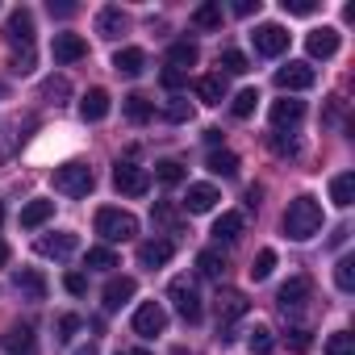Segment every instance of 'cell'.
<instances>
[{
    "label": "cell",
    "mask_w": 355,
    "mask_h": 355,
    "mask_svg": "<svg viewBox=\"0 0 355 355\" xmlns=\"http://www.w3.org/2000/svg\"><path fill=\"white\" fill-rule=\"evenodd\" d=\"M318 230H322V205H318V197H297V201H288V209H284V234L297 239V243H305V239H313Z\"/></svg>",
    "instance_id": "6da1fadb"
},
{
    "label": "cell",
    "mask_w": 355,
    "mask_h": 355,
    "mask_svg": "<svg viewBox=\"0 0 355 355\" xmlns=\"http://www.w3.org/2000/svg\"><path fill=\"white\" fill-rule=\"evenodd\" d=\"M96 234L105 239V243H125V239H134L138 234V218L134 214H125V209H96Z\"/></svg>",
    "instance_id": "7a4b0ae2"
},
{
    "label": "cell",
    "mask_w": 355,
    "mask_h": 355,
    "mask_svg": "<svg viewBox=\"0 0 355 355\" xmlns=\"http://www.w3.org/2000/svg\"><path fill=\"white\" fill-rule=\"evenodd\" d=\"M167 301L175 305V313H180L184 322H201V313H205L201 293H197V284H193L189 276H175V280L167 284Z\"/></svg>",
    "instance_id": "3957f363"
},
{
    "label": "cell",
    "mask_w": 355,
    "mask_h": 355,
    "mask_svg": "<svg viewBox=\"0 0 355 355\" xmlns=\"http://www.w3.org/2000/svg\"><path fill=\"white\" fill-rule=\"evenodd\" d=\"M92 184H96V175H92L88 163H63V167H55V189L67 193V197H88Z\"/></svg>",
    "instance_id": "277c9868"
},
{
    "label": "cell",
    "mask_w": 355,
    "mask_h": 355,
    "mask_svg": "<svg viewBox=\"0 0 355 355\" xmlns=\"http://www.w3.org/2000/svg\"><path fill=\"white\" fill-rule=\"evenodd\" d=\"M113 189L121 197H146L150 193V171L138 163H117L113 167Z\"/></svg>",
    "instance_id": "5b68a950"
},
{
    "label": "cell",
    "mask_w": 355,
    "mask_h": 355,
    "mask_svg": "<svg viewBox=\"0 0 355 355\" xmlns=\"http://www.w3.org/2000/svg\"><path fill=\"white\" fill-rule=\"evenodd\" d=\"M251 42H255V51H259L263 59H276V55H284V51H288V30H284V26H276V21H263V26L251 34Z\"/></svg>",
    "instance_id": "8992f818"
},
{
    "label": "cell",
    "mask_w": 355,
    "mask_h": 355,
    "mask_svg": "<svg viewBox=\"0 0 355 355\" xmlns=\"http://www.w3.org/2000/svg\"><path fill=\"white\" fill-rule=\"evenodd\" d=\"M5 38H9L13 51L34 46V13H30V9H13V13H9V26H5Z\"/></svg>",
    "instance_id": "52a82bcc"
},
{
    "label": "cell",
    "mask_w": 355,
    "mask_h": 355,
    "mask_svg": "<svg viewBox=\"0 0 355 355\" xmlns=\"http://www.w3.org/2000/svg\"><path fill=\"white\" fill-rule=\"evenodd\" d=\"M313 84H318V71L309 63H284L276 71V88H284V92H305Z\"/></svg>",
    "instance_id": "ba28073f"
},
{
    "label": "cell",
    "mask_w": 355,
    "mask_h": 355,
    "mask_svg": "<svg viewBox=\"0 0 355 355\" xmlns=\"http://www.w3.org/2000/svg\"><path fill=\"white\" fill-rule=\"evenodd\" d=\"M309 293H313V280H309V276H293V280H284V284H280L276 301H280V309H284V313H297V309H305Z\"/></svg>",
    "instance_id": "9c48e42d"
},
{
    "label": "cell",
    "mask_w": 355,
    "mask_h": 355,
    "mask_svg": "<svg viewBox=\"0 0 355 355\" xmlns=\"http://www.w3.org/2000/svg\"><path fill=\"white\" fill-rule=\"evenodd\" d=\"M167 330V309L159 305V301H146V305H138V313H134V334H142V338H155V334H163Z\"/></svg>",
    "instance_id": "30bf717a"
},
{
    "label": "cell",
    "mask_w": 355,
    "mask_h": 355,
    "mask_svg": "<svg viewBox=\"0 0 355 355\" xmlns=\"http://www.w3.org/2000/svg\"><path fill=\"white\" fill-rule=\"evenodd\" d=\"M76 251H80V239L71 230H59V234H42L38 239V255H46V259H67Z\"/></svg>",
    "instance_id": "8fae6325"
},
{
    "label": "cell",
    "mask_w": 355,
    "mask_h": 355,
    "mask_svg": "<svg viewBox=\"0 0 355 355\" xmlns=\"http://www.w3.org/2000/svg\"><path fill=\"white\" fill-rule=\"evenodd\" d=\"M51 55H55V63H80L84 55H88V42L80 38V34H55V42H51Z\"/></svg>",
    "instance_id": "7c38bea8"
},
{
    "label": "cell",
    "mask_w": 355,
    "mask_h": 355,
    "mask_svg": "<svg viewBox=\"0 0 355 355\" xmlns=\"http://www.w3.org/2000/svg\"><path fill=\"white\" fill-rule=\"evenodd\" d=\"M0 347H5L9 355H38V338L30 326H9L5 334H0Z\"/></svg>",
    "instance_id": "4fadbf2b"
},
{
    "label": "cell",
    "mask_w": 355,
    "mask_h": 355,
    "mask_svg": "<svg viewBox=\"0 0 355 355\" xmlns=\"http://www.w3.org/2000/svg\"><path fill=\"white\" fill-rule=\"evenodd\" d=\"M305 51H309V59H330V55H338V30H330V26L313 30V34L305 38Z\"/></svg>",
    "instance_id": "5bb4252c"
},
{
    "label": "cell",
    "mask_w": 355,
    "mask_h": 355,
    "mask_svg": "<svg viewBox=\"0 0 355 355\" xmlns=\"http://www.w3.org/2000/svg\"><path fill=\"white\" fill-rule=\"evenodd\" d=\"M109 109H113V101H109L105 88H88L84 101H80V117H84V121H105Z\"/></svg>",
    "instance_id": "9a60e30c"
},
{
    "label": "cell",
    "mask_w": 355,
    "mask_h": 355,
    "mask_svg": "<svg viewBox=\"0 0 355 355\" xmlns=\"http://www.w3.org/2000/svg\"><path fill=\"white\" fill-rule=\"evenodd\" d=\"M13 284H17V293H21L26 301H46V276H42L38 268H21V272L13 276Z\"/></svg>",
    "instance_id": "2e32d148"
},
{
    "label": "cell",
    "mask_w": 355,
    "mask_h": 355,
    "mask_svg": "<svg viewBox=\"0 0 355 355\" xmlns=\"http://www.w3.org/2000/svg\"><path fill=\"white\" fill-rule=\"evenodd\" d=\"M251 309V301L243 297V293H234V288H226V293H218V322L222 326H230V322H239L243 313Z\"/></svg>",
    "instance_id": "e0dca14e"
},
{
    "label": "cell",
    "mask_w": 355,
    "mask_h": 355,
    "mask_svg": "<svg viewBox=\"0 0 355 355\" xmlns=\"http://www.w3.org/2000/svg\"><path fill=\"white\" fill-rule=\"evenodd\" d=\"M125 26H130V17H125L117 5H105V9L96 13V34H101V38H121Z\"/></svg>",
    "instance_id": "ac0fdd59"
},
{
    "label": "cell",
    "mask_w": 355,
    "mask_h": 355,
    "mask_svg": "<svg viewBox=\"0 0 355 355\" xmlns=\"http://www.w3.org/2000/svg\"><path fill=\"white\" fill-rule=\"evenodd\" d=\"M222 197H218V189L214 184H189V197H184V209L189 214H214V205H218Z\"/></svg>",
    "instance_id": "d6986e66"
},
{
    "label": "cell",
    "mask_w": 355,
    "mask_h": 355,
    "mask_svg": "<svg viewBox=\"0 0 355 355\" xmlns=\"http://www.w3.org/2000/svg\"><path fill=\"white\" fill-rule=\"evenodd\" d=\"M134 293H138L134 276H113V280L105 284V309H121V305H125Z\"/></svg>",
    "instance_id": "ffe728a7"
},
{
    "label": "cell",
    "mask_w": 355,
    "mask_h": 355,
    "mask_svg": "<svg viewBox=\"0 0 355 355\" xmlns=\"http://www.w3.org/2000/svg\"><path fill=\"white\" fill-rule=\"evenodd\" d=\"M142 67H146V55H142L138 46H125V51H117V55H113V71H117V76H125V80L142 76Z\"/></svg>",
    "instance_id": "44dd1931"
},
{
    "label": "cell",
    "mask_w": 355,
    "mask_h": 355,
    "mask_svg": "<svg viewBox=\"0 0 355 355\" xmlns=\"http://www.w3.org/2000/svg\"><path fill=\"white\" fill-rule=\"evenodd\" d=\"M171 251H175V247H171L167 239H150V243L138 247V263H142V268H163V263L171 259Z\"/></svg>",
    "instance_id": "7402d4cb"
},
{
    "label": "cell",
    "mask_w": 355,
    "mask_h": 355,
    "mask_svg": "<svg viewBox=\"0 0 355 355\" xmlns=\"http://www.w3.org/2000/svg\"><path fill=\"white\" fill-rule=\"evenodd\" d=\"M51 218H55V201H46V197L30 201V205L21 209V226H26V230H38V226H46Z\"/></svg>",
    "instance_id": "603a6c76"
},
{
    "label": "cell",
    "mask_w": 355,
    "mask_h": 355,
    "mask_svg": "<svg viewBox=\"0 0 355 355\" xmlns=\"http://www.w3.org/2000/svg\"><path fill=\"white\" fill-rule=\"evenodd\" d=\"M305 117V101H276L272 105V125L284 130V125H297Z\"/></svg>",
    "instance_id": "cb8c5ba5"
},
{
    "label": "cell",
    "mask_w": 355,
    "mask_h": 355,
    "mask_svg": "<svg viewBox=\"0 0 355 355\" xmlns=\"http://www.w3.org/2000/svg\"><path fill=\"white\" fill-rule=\"evenodd\" d=\"M330 201H334L338 209H347V205L355 201V171H338L334 180H330Z\"/></svg>",
    "instance_id": "d4e9b609"
},
{
    "label": "cell",
    "mask_w": 355,
    "mask_h": 355,
    "mask_svg": "<svg viewBox=\"0 0 355 355\" xmlns=\"http://www.w3.org/2000/svg\"><path fill=\"white\" fill-rule=\"evenodd\" d=\"M121 113H125V117H130L134 125H146V121L155 117V105H150L146 96H138V92H130V96L121 101Z\"/></svg>",
    "instance_id": "484cf974"
},
{
    "label": "cell",
    "mask_w": 355,
    "mask_h": 355,
    "mask_svg": "<svg viewBox=\"0 0 355 355\" xmlns=\"http://www.w3.org/2000/svg\"><path fill=\"white\" fill-rule=\"evenodd\" d=\"M197 59H201V51H197L193 42H175V46L167 51V67H175V71H189V67H197Z\"/></svg>",
    "instance_id": "4316f807"
},
{
    "label": "cell",
    "mask_w": 355,
    "mask_h": 355,
    "mask_svg": "<svg viewBox=\"0 0 355 355\" xmlns=\"http://www.w3.org/2000/svg\"><path fill=\"white\" fill-rule=\"evenodd\" d=\"M193 88H197V96H201L205 105H222V101H226V80H222V76H201Z\"/></svg>",
    "instance_id": "83f0119b"
},
{
    "label": "cell",
    "mask_w": 355,
    "mask_h": 355,
    "mask_svg": "<svg viewBox=\"0 0 355 355\" xmlns=\"http://www.w3.org/2000/svg\"><path fill=\"white\" fill-rule=\"evenodd\" d=\"M205 167L214 171V175H239V155L234 150H209V159H205Z\"/></svg>",
    "instance_id": "f1b7e54d"
},
{
    "label": "cell",
    "mask_w": 355,
    "mask_h": 355,
    "mask_svg": "<svg viewBox=\"0 0 355 355\" xmlns=\"http://www.w3.org/2000/svg\"><path fill=\"white\" fill-rule=\"evenodd\" d=\"M197 268H201V276L222 280V276H226V255H222L218 247H209V251H201V255H197Z\"/></svg>",
    "instance_id": "f546056e"
},
{
    "label": "cell",
    "mask_w": 355,
    "mask_h": 355,
    "mask_svg": "<svg viewBox=\"0 0 355 355\" xmlns=\"http://www.w3.org/2000/svg\"><path fill=\"white\" fill-rule=\"evenodd\" d=\"M67 96H71V80H67V76H51V80H42V101H51V105H67Z\"/></svg>",
    "instance_id": "4dcf8cb0"
},
{
    "label": "cell",
    "mask_w": 355,
    "mask_h": 355,
    "mask_svg": "<svg viewBox=\"0 0 355 355\" xmlns=\"http://www.w3.org/2000/svg\"><path fill=\"white\" fill-rule=\"evenodd\" d=\"M243 234V214H222L218 222H214V239L218 243H234Z\"/></svg>",
    "instance_id": "1f68e13d"
},
{
    "label": "cell",
    "mask_w": 355,
    "mask_h": 355,
    "mask_svg": "<svg viewBox=\"0 0 355 355\" xmlns=\"http://www.w3.org/2000/svg\"><path fill=\"white\" fill-rule=\"evenodd\" d=\"M155 180L159 184H184V167L180 163H175V159H163V163H155Z\"/></svg>",
    "instance_id": "d6a6232c"
},
{
    "label": "cell",
    "mask_w": 355,
    "mask_h": 355,
    "mask_svg": "<svg viewBox=\"0 0 355 355\" xmlns=\"http://www.w3.org/2000/svg\"><path fill=\"white\" fill-rule=\"evenodd\" d=\"M334 284H338L343 293H355V255H343V259L334 263Z\"/></svg>",
    "instance_id": "836d02e7"
},
{
    "label": "cell",
    "mask_w": 355,
    "mask_h": 355,
    "mask_svg": "<svg viewBox=\"0 0 355 355\" xmlns=\"http://www.w3.org/2000/svg\"><path fill=\"white\" fill-rule=\"evenodd\" d=\"M193 26H197V30H218V26H222V5H214V0H209V5H201V9L193 13Z\"/></svg>",
    "instance_id": "e575fe53"
},
{
    "label": "cell",
    "mask_w": 355,
    "mask_h": 355,
    "mask_svg": "<svg viewBox=\"0 0 355 355\" xmlns=\"http://www.w3.org/2000/svg\"><path fill=\"white\" fill-rule=\"evenodd\" d=\"M163 117L175 121V125H180V121H193V105H189L184 96H171V101L163 105Z\"/></svg>",
    "instance_id": "d590c367"
},
{
    "label": "cell",
    "mask_w": 355,
    "mask_h": 355,
    "mask_svg": "<svg viewBox=\"0 0 355 355\" xmlns=\"http://www.w3.org/2000/svg\"><path fill=\"white\" fill-rule=\"evenodd\" d=\"M255 105H259V92H255V88H243V92L230 101V113H234V117H251Z\"/></svg>",
    "instance_id": "8d00e7d4"
},
{
    "label": "cell",
    "mask_w": 355,
    "mask_h": 355,
    "mask_svg": "<svg viewBox=\"0 0 355 355\" xmlns=\"http://www.w3.org/2000/svg\"><path fill=\"white\" fill-rule=\"evenodd\" d=\"M272 272H276V251L268 247V251H259V255H255V263H251V280L259 284V280H268Z\"/></svg>",
    "instance_id": "74e56055"
},
{
    "label": "cell",
    "mask_w": 355,
    "mask_h": 355,
    "mask_svg": "<svg viewBox=\"0 0 355 355\" xmlns=\"http://www.w3.org/2000/svg\"><path fill=\"white\" fill-rule=\"evenodd\" d=\"M247 347H251L255 355H272V351H276V338H272V330H268V326H255V330H251V338H247Z\"/></svg>",
    "instance_id": "f35d334b"
},
{
    "label": "cell",
    "mask_w": 355,
    "mask_h": 355,
    "mask_svg": "<svg viewBox=\"0 0 355 355\" xmlns=\"http://www.w3.org/2000/svg\"><path fill=\"white\" fill-rule=\"evenodd\" d=\"M88 268H96V272L117 268V251H113V247H92V251H88Z\"/></svg>",
    "instance_id": "ab89813d"
},
{
    "label": "cell",
    "mask_w": 355,
    "mask_h": 355,
    "mask_svg": "<svg viewBox=\"0 0 355 355\" xmlns=\"http://www.w3.org/2000/svg\"><path fill=\"white\" fill-rule=\"evenodd\" d=\"M326 355H355V334H347V330L330 334L326 338Z\"/></svg>",
    "instance_id": "60d3db41"
},
{
    "label": "cell",
    "mask_w": 355,
    "mask_h": 355,
    "mask_svg": "<svg viewBox=\"0 0 355 355\" xmlns=\"http://www.w3.org/2000/svg\"><path fill=\"white\" fill-rule=\"evenodd\" d=\"M222 71H226V76H247L251 63H247L243 51H226V55H222Z\"/></svg>",
    "instance_id": "b9f144b4"
},
{
    "label": "cell",
    "mask_w": 355,
    "mask_h": 355,
    "mask_svg": "<svg viewBox=\"0 0 355 355\" xmlns=\"http://www.w3.org/2000/svg\"><path fill=\"white\" fill-rule=\"evenodd\" d=\"M268 142H272V150H276L280 159H293V155H301V142H297L293 134H288V138H284V134H272Z\"/></svg>",
    "instance_id": "7bdbcfd3"
},
{
    "label": "cell",
    "mask_w": 355,
    "mask_h": 355,
    "mask_svg": "<svg viewBox=\"0 0 355 355\" xmlns=\"http://www.w3.org/2000/svg\"><path fill=\"white\" fill-rule=\"evenodd\" d=\"M13 71H17V76H30V71H34V46L13 51Z\"/></svg>",
    "instance_id": "ee69618b"
},
{
    "label": "cell",
    "mask_w": 355,
    "mask_h": 355,
    "mask_svg": "<svg viewBox=\"0 0 355 355\" xmlns=\"http://www.w3.org/2000/svg\"><path fill=\"white\" fill-rule=\"evenodd\" d=\"M76 330H80V318H76V313H63V318H59V334H55V338H59V343H71V338H76Z\"/></svg>",
    "instance_id": "f6af8a7d"
},
{
    "label": "cell",
    "mask_w": 355,
    "mask_h": 355,
    "mask_svg": "<svg viewBox=\"0 0 355 355\" xmlns=\"http://www.w3.org/2000/svg\"><path fill=\"white\" fill-rule=\"evenodd\" d=\"M280 5H284V13H293V17H309V13H318L313 0H280Z\"/></svg>",
    "instance_id": "bcb514c9"
},
{
    "label": "cell",
    "mask_w": 355,
    "mask_h": 355,
    "mask_svg": "<svg viewBox=\"0 0 355 355\" xmlns=\"http://www.w3.org/2000/svg\"><path fill=\"white\" fill-rule=\"evenodd\" d=\"M159 226H167V230H175V205H167V201H159L155 205V214H150Z\"/></svg>",
    "instance_id": "7dc6e473"
},
{
    "label": "cell",
    "mask_w": 355,
    "mask_h": 355,
    "mask_svg": "<svg viewBox=\"0 0 355 355\" xmlns=\"http://www.w3.org/2000/svg\"><path fill=\"white\" fill-rule=\"evenodd\" d=\"M63 288H67L71 297H84V293H88V280H84L80 272H67V276H63Z\"/></svg>",
    "instance_id": "c3c4849f"
},
{
    "label": "cell",
    "mask_w": 355,
    "mask_h": 355,
    "mask_svg": "<svg viewBox=\"0 0 355 355\" xmlns=\"http://www.w3.org/2000/svg\"><path fill=\"white\" fill-rule=\"evenodd\" d=\"M309 347H313L309 330H288V351H309Z\"/></svg>",
    "instance_id": "681fc988"
},
{
    "label": "cell",
    "mask_w": 355,
    "mask_h": 355,
    "mask_svg": "<svg viewBox=\"0 0 355 355\" xmlns=\"http://www.w3.org/2000/svg\"><path fill=\"white\" fill-rule=\"evenodd\" d=\"M159 80H163V88H171V92H175V88H184V80H189V76H184V71H175V67H163V76H159Z\"/></svg>",
    "instance_id": "f907efd6"
},
{
    "label": "cell",
    "mask_w": 355,
    "mask_h": 355,
    "mask_svg": "<svg viewBox=\"0 0 355 355\" xmlns=\"http://www.w3.org/2000/svg\"><path fill=\"white\" fill-rule=\"evenodd\" d=\"M259 13V0H234V17H251Z\"/></svg>",
    "instance_id": "816d5d0a"
},
{
    "label": "cell",
    "mask_w": 355,
    "mask_h": 355,
    "mask_svg": "<svg viewBox=\"0 0 355 355\" xmlns=\"http://www.w3.org/2000/svg\"><path fill=\"white\" fill-rule=\"evenodd\" d=\"M71 13H76V5H71V0H59V5L51 0V17H71Z\"/></svg>",
    "instance_id": "f5cc1de1"
},
{
    "label": "cell",
    "mask_w": 355,
    "mask_h": 355,
    "mask_svg": "<svg viewBox=\"0 0 355 355\" xmlns=\"http://www.w3.org/2000/svg\"><path fill=\"white\" fill-rule=\"evenodd\" d=\"M259 197H263V189H259V184H251V189H247V205H259Z\"/></svg>",
    "instance_id": "db71d44e"
},
{
    "label": "cell",
    "mask_w": 355,
    "mask_h": 355,
    "mask_svg": "<svg viewBox=\"0 0 355 355\" xmlns=\"http://www.w3.org/2000/svg\"><path fill=\"white\" fill-rule=\"evenodd\" d=\"M205 142H209V146L218 150V142H222V130H205Z\"/></svg>",
    "instance_id": "11a10c76"
},
{
    "label": "cell",
    "mask_w": 355,
    "mask_h": 355,
    "mask_svg": "<svg viewBox=\"0 0 355 355\" xmlns=\"http://www.w3.org/2000/svg\"><path fill=\"white\" fill-rule=\"evenodd\" d=\"M5 263H9V243L0 239V268H5Z\"/></svg>",
    "instance_id": "9f6ffc18"
},
{
    "label": "cell",
    "mask_w": 355,
    "mask_h": 355,
    "mask_svg": "<svg viewBox=\"0 0 355 355\" xmlns=\"http://www.w3.org/2000/svg\"><path fill=\"white\" fill-rule=\"evenodd\" d=\"M76 355H101V351H96V343H88V347H76Z\"/></svg>",
    "instance_id": "6f0895ef"
},
{
    "label": "cell",
    "mask_w": 355,
    "mask_h": 355,
    "mask_svg": "<svg viewBox=\"0 0 355 355\" xmlns=\"http://www.w3.org/2000/svg\"><path fill=\"white\" fill-rule=\"evenodd\" d=\"M117 355H146V351H117Z\"/></svg>",
    "instance_id": "680465c9"
},
{
    "label": "cell",
    "mask_w": 355,
    "mask_h": 355,
    "mask_svg": "<svg viewBox=\"0 0 355 355\" xmlns=\"http://www.w3.org/2000/svg\"><path fill=\"white\" fill-rule=\"evenodd\" d=\"M0 222H5V201H0Z\"/></svg>",
    "instance_id": "91938a15"
},
{
    "label": "cell",
    "mask_w": 355,
    "mask_h": 355,
    "mask_svg": "<svg viewBox=\"0 0 355 355\" xmlns=\"http://www.w3.org/2000/svg\"><path fill=\"white\" fill-rule=\"evenodd\" d=\"M0 96H5V84H0Z\"/></svg>",
    "instance_id": "94428289"
}]
</instances>
